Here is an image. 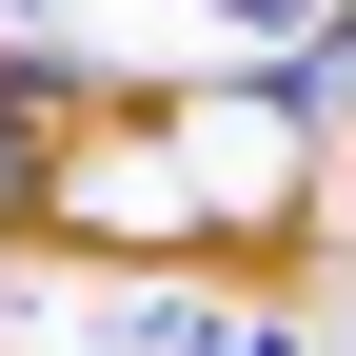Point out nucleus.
I'll list each match as a JSON object with an SVG mask.
<instances>
[{
  "label": "nucleus",
  "instance_id": "f257e3e1",
  "mask_svg": "<svg viewBox=\"0 0 356 356\" xmlns=\"http://www.w3.org/2000/svg\"><path fill=\"white\" fill-rule=\"evenodd\" d=\"M257 99H277V119H317V139H337V119H356V0H337L317 40H297V60H257Z\"/></svg>",
  "mask_w": 356,
  "mask_h": 356
},
{
  "label": "nucleus",
  "instance_id": "f03ea898",
  "mask_svg": "<svg viewBox=\"0 0 356 356\" xmlns=\"http://www.w3.org/2000/svg\"><path fill=\"white\" fill-rule=\"evenodd\" d=\"M139 356H317L277 297H218V317H139Z\"/></svg>",
  "mask_w": 356,
  "mask_h": 356
},
{
  "label": "nucleus",
  "instance_id": "7ed1b4c3",
  "mask_svg": "<svg viewBox=\"0 0 356 356\" xmlns=\"http://www.w3.org/2000/svg\"><path fill=\"white\" fill-rule=\"evenodd\" d=\"M40 218H60V119L0 99V238H40Z\"/></svg>",
  "mask_w": 356,
  "mask_h": 356
}]
</instances>
